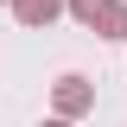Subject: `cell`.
<instances>
[{
    "instance_id": "obj_3",
    "label": "cell",
    "mask_w": 127,
    "mask_h": 127,
    "mask_svg": "<svg viewBox=\"0 0 127 127\" xmlns=\"http://www.w3.org/2000/svg\"><path fill=\"white\" fill-rule=\"evenodd\" d=\"M95 32H102L108 45H121V38H127V0H108V6L95 13Z\"/></svg>"
},
{
    "instance_id": "obj_4",
    "label": "cell",
    "mask_w": 127,
    "mask_h": 127,
    "mask_svg": "<svg viewBox=\"0 0 127 127\" xmlns=\"http://www.w3.org/2000/svg\"><path fill=\"white\" fill-rule=\"evenodd\" d=\"M102 6H108V0H64V13L83 19V26H95V13H102Z\"/></svg>"
},
{
    "instance_id": "obj_5",
    "label": "cell",
    "mask_w": 127,
    "mask_h": 127,
    "mask_svg": "<svg viewBox=\"0 0 127 127\" xmlns=\"http://www.w3.org/2000/svg\"><path fill=\"white\" fill-rule=\"evenodd\" d=\"M38 127H76V121H57V114H51V121H38Z\"/></svg>"
},
{
    "instance_id": "obj_2",
    "label": "cell",
    "mask_w": 127,
    "mask_h": 127,
    "mask_svg": "<svg viewBox=\"0 0 127 127\" xmlns=\"http://www.w3.org/2000/svg\"><path fill=\"white\" fill-rule=\"evenodd\" d=\"M6 6H13V19H19L26 32H45L51 19L64 13V0H6Z\"/></svg>"
},
{
    "instance_id": "obj_1",
    "label": "cell",
    "mask_w": 127,
    "mask_h": 127,
    "mask_svg": "<svg viewBox=\"0 0 127 127\" xmlns=\"http://www.w3.org/2000/svg\"><path fill=\"white\" fill-rule=\"evenodd\" d=\"M51 108H57V121H83V114L95 108V83L76 76V70H64V76L51 83Z\"/></svg>"
}]
</instances>
